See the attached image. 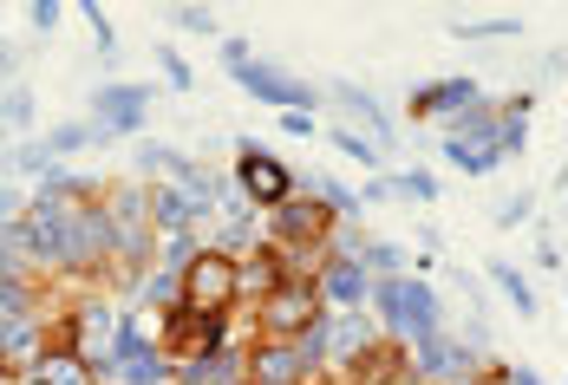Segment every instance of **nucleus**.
Instances as JSON below:
<instances>
[{"label":"nucleus","instance_id":"1","mask_svg":"<svg viewBox=\"0 0 568 385\" xmlns=\"http://www.w3.org/2000/svg\"><path fill=\"white\" fill-rule=\"evenodd\" d=\"M366 314L379 321V333H386L393 346H418V340H438V333L452 327V321H445V301H438V287H432L425 275L373 281V301H366Z\"/></svg>","mask_w":568,"mask_h":385},{"label":"nucleus","instance_id":"2","mask_svg":"<svg viewBox=\"0 0 568 385\" xmlns=\"http://www.w3.org/2000/svg\"><path fill=\"white\" fill-rule=\"evenodd\" d=\"M176 307H183V314H235V307H242L235 255H223V249L203 242V255L176 275Z\"/></svg>","mask_w":568,"mask_h":385},{"label":"nucleus","instance_id":"3","mask_svg":"<svg viewBox=\"0 0 568 385\" xmlns=\"http://www.w3.org/2000/svg\"><path fill=\"white\" fill-rule=\"evenodd\" d=\"M229 190H235L248 210H262V216H268L275 203L294 196V170H287L262 138H235V183H229Z\"/></svg>","mask_w":568,"mask_h":385},{"label":"nucleus","instance_id":"4","mask_svg":"<svg viewBox=\"0 0 568 385\" xmlns=\"http://www.w3.org/2000/svg\"><path fill=\"white\" fill-rule=\"evenodd\" d=\"M386 333H379V321L366 314V307H327V359H321V373L327 379H341V385H353V373L366 366V353L379 346Z\"/></svg>","mask_w":568,"mask_h":385},{"label":"nucleus","instance_id":"5","mask_svg":"<svg viewBox=\"0 0 568 385\" xmlns=\"http://www.w3.org/2000/svg\"><path fill=\"white\" fill-rule=\"evenodd\" d=\"M235 85H242L248 99H262L268 111H321V85L301 79L282 59H248V65L235 72Z\"/></svg>","mask_w":568,"mask_h":385},{"label":"nucleus","instance_id":"6","mask_svg":"<svg viewBox=\"0 0 568 385\" xmlns=\"http://www.w3.org/2000/svg\"><path fill=\"white\" fill-rule=\"evenodd\" d=\"M321 314L327 307H321L314 281H282L275 294H262L248 307V327H255V340H294V333L307 327V321H321Z\"/></svg>","mask_w":568,"mask_h":385},{"label":"nucleus","instance_id":"7","mask_svg":"<svg viewBox=\"0 0 568 385\" xmlns=\"http://www.w3.org/2000/svg\"><path fill=\"white\" fill-rule=\"evenodd\" d=\"M405 373H412V385H457V379H477L484 366H477V359L452 340V327H445L438 340L405 346Z\"/></svg>","mask_w":568,"mask_h":385},{"label":"nucleus","instance_id":"8","mask_svg":"<svg viewBox=\"0 0 568 385\" xmlns=\"http://www.w3.org/2000/svg\"><path fill=\"white\" fill-rule=\"evenodd\" d=\"M321 99H334V105H346V118H359L366 124V138L393 158V144H398V118L386 105H379V92H366V85H353V79H327L321 85Z\"/></svg>","mask_w":568,"mask_h":385},{"label":"nucleus","instance_id":"9","mask_svg":"<svg viewBox=\"0 0 568 385\" xmlns=\"http://www.w3.org/2000/svg\"><path fill=\"white\" fill-rule=\"evenodd\" d=\"M470 99H484V85H477L470 72H452V79H425V85H412L405 111H412V124H432V118H452V111H464Z\"/></svg>","mask_w":568,"mask_h":385},{"label":"nucleus","instance_id":"10","mask_svg":"<svg viewBox=\"0 0 568 385\" xmlns=\"http://www.w3.org/2000/svg\"><path fill=\"white\" fill-rule=\"evenodd\" d=\"M327 229H334V216L314 203V196H287V203H275L268 210V242H307V249H321L327 242Z\"/></svg>","mask_w":568,"mask_h":385},{"label":"nucleus","instance_id":"11","mask_svg":"<svg viewBox=\"0 0 568 385\" xmlns=\"http://www.w3.org/2000/svg\"><path fill=\"white\" fill-rule=\"evenodd\" d=\"M314 294H321V307H366L373 301V275L353 262V255H327L321 262V275H314Z\"/></svg>","mask_w":568,"mask_h":385},{"label":"nucleus","instance_id":"12","mask_svg":"<svg viewBox=\"0 0 568 385\" xmlns=\"http://www.w3.org/2000/svg\"><path fill=\"white\" fill-rule=\"evenodd\" d=\"M248 385H314L294 340H248Z\"/></svg>","mask_w":568,"mask_h":385},{"label":"nucleus","instance_id":"13","mask_svg":"<svg viewBox=\"0 0 568 385\" xmlns=\"http://www.w3.org/2000/svg\"><path fill=\"white\" fill-rule=\"evenodd\" d=\"M176 385H248V346H216L203 359H183L176 366Z\"/></svg>","mask_w":568,"mask_h":385},{"label":"nucleus","instance_id":"14","mask_svg":"<svg viewBox=\"0 0 568 385\" xmlns=\"http://www.w3.org/2000/svg\"><path fill=\"white\" fill-rule=\"evenodd\" d=\"M457 138V144H497V99H470L464 111L438 118V144Z\"/></svg>","mask_w":568,"mask_h":385},{"label":"nucleus","instance_id":"15","mask_svg":"<svg viewBox=\"0 0 568 385\" xmlns=\"http://www.w3.org/2000/svg\"><path fill=\"white\" fill-rule=\"evenodd\" d=\"M235 281H242V301L255 307L262 294H275V287L287 281V275H282V255H275L268 242H255V249H248V255L235 262Z\"/></svg>","mask_w":568,"mask_h":385},{"label":"nucleus","instance_id":"16","mask_svg":"<svg viewBox=\"0 0 568 385\" xmlns=\"http://www.w3.org/2000/svg\"><path fill=\"white\" fill-rule=\"evenodd\" d=\"M20 379H33V385H99V373H92L72 346H59L53 340V346L33 359V373H20Z\"/></svg>","mask_w":568,"mask_h":385},{"label":"nucleus","instance_id":"17","mask_svg":"<svg viewBox=\"0 0 568 385\" xmlns=\"http://www.w3.org/2000/svg\"><path fill=\"white\" fill-rule=\"evenodd\" d=\"M151 99H158V85H144V79H112V85L92 92V118H131V111H151Z\"/></svg>","mask_w":568,"mask_h":385},{"label":"nucleus","instance_id":"18","mask_svg":"<svg viewBox=\"0 0 568 385\" xmlns=\"http://www.w3.org/2000/svg\"><path fill=\"white\" fill-rule=\"evenodd\" d=\"M484 275H490V287H497V294L510 301V307L523 314V321H536V314H542V301H536V287L523 281V269H516V262H504V255H490V262H484Z\"/></svg>","mask_w":568,"mask_h":385},{"label":"nucleus","instance_id":"19","mask_svg":"<svg viewBox=\"0 0 568 385\" xmlns=\"http://www.w3.org/2000/svg\"><path fill=\"white\" fill-rule=\"evenodd\" d=\"M412 262H418V255H412L405 242H386V235H366V249H359V269H366L373 281H398V275H412Z\"/></svg>","mask_w":568,"mask_h":385},{"label":"nucleus","instance_id":"20","mask_svg":"<svg viewBox=\"0 0 568 385\" xmlns=\"http://www.w3.org/2000/svg\"><path fill=\"white\" fill-rule=\"evenodd\" d=\"M438 151H445V164H452L457 176H490V170H504V151H497V144H457V138H445Z\"/></svg>","mask_w":568,"mask_h":385},{"label":"nucleus","instance_id":"21","mask_svg":"<svg viewBox=\"0 0 568 385\" xmlns=\"http://www.w3.org/2000/svg\"><path fill=\"white\" fill-rule=\"evenodd\" d=\"M176 379V359L171 353H131V359H118L112 385H164Z\"/></svg>","mask_w":568,"mask_h":385},{"label":"nucleus","instance_id":"22","mask_svg":"<svg viewBox=\"0 0 568 385\" xmlns=\"http://www.w3.org/2000/svg\"><path fill=\"white\" fill-rule=\"evenodd\" d=\"M53 164L59 158L40 144V138H33V144H7V151H0V183H7V176H33V183H40Z\"/></svg>","mask_w":568,"mask_h":385},{"label":"nucleus","instance_id":"23","mask_svg":"<svg viewBox=\"0 0 568 385\" xmlns=\"http://www.w3.org/2000/svg\"><path fill=\"white\" fill-rule=\"evenodd\" d=\"M40 314V287L33 281H0V333L13 321H33Z\"/></svg>","mask_w":568,"mask_h":385},{"label":"nucleus","instance_id":"24","mask_svg":"<svg viewBox=\"0 0 568 385\" xmlns=\"http://www.w3.org/2000/svg\"><path fill=\"white\" fill-rule=\"evenodd\" d=\"M334 151H341L346 164H359L366 176H379V170H386V151H379L366 131H346V124H341V131H334Z\"/></svg>","mask_w":568,"mask_h":385},{"label":"nucleus","instance_id":"25","mask_svg":"<svg viewBox=\"0 0 568 385\" xmlns=\"http://www.w3.org/2000/svg\"><path fill=\"white\" fill-rule=\"evenodd\" d=\"M40 144H47L59 164H65V158H79V151H92V124H85V118H59Z\"/></svg>","mask_w":568,"mask_h":385},{"label":"nucleus","instance_id":"26","mask_svg":"<svg viewBox=\"0 0 568 385\" xmlns=\"http://www.w3.org/2000/svg\"><path fill=\"white\" fill-rule=\"evenodd\" d=\"M33 118H40V99L27 92V85H7L0 92V131L13 138V131H33Z\"/></svg>","mask_w":568,"mask_h":385},{"label":"nucleus","instance_id":"27","mask_svg":"<svg viewBox=\"0 0 568 385\" xmlns=\"http://www.w3.org/2000/svg\"><path fill=\"white\" fill-rule=\"evenodd\" d=\"M196 255H203V229H183V235H164V249H158V269H164V275H183Z\"/></svg>","mask_w":568,"mask_h":385},{"label":"nucleus","instance_id":"28","mask_svg":"<svg viewBox=\"0 0 568 385\" xmlns=\"http://www.w3.org/2000/svg\"><path fill=\"white\" fill-rule=\"evenodd\" d=\"M393 183H398V203H412V210L438 203V176L432 170H393Z\"/></svg>","mask_w":568,"mask_h":385},{"label":"nucleus","instance_id":"29","mask_svg":"<svg viewBox=\"0 0 568 385\" xmlns=\"http://www.w3.org/2000/svg\"><path fill=\"white\" fill-rule=\"evenodd\" d=\"M164 20L183 27V33H196V40H223V20L210 7H164Z\"/></svg>","mask_w":568,"mask_h":385},{"label":"nucleus","instance_id":"30","mask_svg":"<svg viewBox=\"0 0 568 385\" xmlns=\"http://www.w3.org/2000/svg\"><path fill=\"white\" fill-rule=\"evenodd\" d=\"M457 40H510V33H523V20H452Z\"/></svg>","mask_w":568,"mask_h":385},{"label":"nucleus","instance_id":"31","mask_svg":"<svg viewBox=\"0 0 568 385\" xmlns=\"http://www.w3.org/2000/svg\"><path fill=\"white\" fill-rule=\"evenodd\" d=\"M158 72H164V85H171V92H190V85H196V72H190V59L176 53L171 40L158 47Z\"/></svg>","mask_w":568,"mask_h":385},{"label":"nucleus","instance_id":"32","mask_svg":"<svg viewBox=\"0 0 568 385\" xmlns=\"http://www.w3.org/2000/svg\"><path fill=\"white\" fill-rule=\"evenodd\" d=\"M536 216V190H516V196H504V203H497V229H504V235H510V229H523V222Z\"/></svg>","mask_w":568,"mask_h":385},{"label":"nucleus","instance_id":"33","mask_svg":"<svg viewBox=\"0 0 568 385\" xmlns=\"http://www.w3.org/2000/svg\"><path fill=\"white\" fill-rule=\"evenodd\" d=\"M72 7L85 13V27H92V40H99V53L112 59V53H118V27L105 20V7H99V0H72Z\"/></svg>","mask_w":568,"mask_h":385},{"label":"nucleus","instance_id":"34","mask_svg":"<svg viewBox=\"0 0 568 385\" xmlns=\"http://www.w3.org/2000/svg\"><path fill=\"white\" fill-rule=\"evenodd\" d=\"M248 59H255V47H248V40H242V33H223V40H216V65H223L229 79H235V72H242V65H248Z\"/></svg>","mask_w":568,"mask_h":385},{"label":"nucleus","instance_id":"35","mask_svg":"<svg viewBox=\"0 0 568 385\" xmlns=\"http://www.w3.org/2000/svg\"><path fill=\"white\" fill-rule=\"evenodd\" d=\"M366 203H398V183H393V170H379V176H366V190H359V210Z\"/></svg>","mask_w":568,"mask_h":385},{"label":"nucleus","instance_id":"36","mask_svg":"<svg viewBox=\"0 0 568 385\" xmlns=\"http://www.w3.org/2000/svg\"><path fill=\"white\" fill-rule=\"evenodd\" d=\"M27 203H33V190H20V183H0V222H20V216H27Z\"/></svg>","mask_w":568,"mask_h":385},{"label":"nucleus","instance_id":"37","mask_svg":"<svg viewBox=\"0 0 568 385\" xmlns=\"http://www.w3.org/2000/svg\"><path fill=\"white\" fill-rule=\"evenodd\" d=\"M59 13H65L59 0H27V20H33V33H53V27H59Z\"/></svg>","mask_w":568,"mask_h":385},{"label":"nucleus","instance_id":"38","mask_svg":"<svg viewBox=\"0 0 568 385\" xmlns=\"http://www.w3.org/2000/svg\"><path fill=\"white\" fill-rule=\"evenodd\" d=\"M536 262H542V275H562V242H556V229H542V242H536Z\"/></svg>","mask_w":568,"mask_h":385},{"label":"nucleus","instance_id":"39","mask_svg":"<svg viewBox=\"0 0 568 385\" xmlns=\"http://www.w3.org/2000/svg\"><path fill=\"white\" fill-rule=\"evenodd\" d=\"M490 373H497V385H549L536 366H490Z\"/></svg>","mask_w":568,"mask_h":385},{"label":"nucleus","instance_id":"40","mask_svg":"<svg viewBox=\"0 0 568 385\" xmlns=\"http://www.w3.org/2000/svg\"><path fill=\"white\" fill-rule=\"evenodd\" d=\"M282 131L287 138H314V111H282Z\"/></svg>","mask_w":568,"mask_h":385},{"label":"nucleus","instance_id":"41","mask_svg":"<svg viewBox=\"0 0 568 385\" xmlns=\"http://www.w3.org/2000/svg\"><path fill=\"white\" fill-rule=\"evenodd\" d=\"M457 385H497V373H490V366H484V373H477V379H457Z\"/></svg>","mask_w":568,"mask_h":385},{"label":"nucleus","instance_id":"42","mask_svg":"<svg viewBox=\"0 0 568 385\" xmlns=\"http://www.w3.org/2000/svg\"><path fill=\"white\" fill-rule=\"evenodd\" d=\"M7 385H33V379H7Z\"/></svg>","mask_w":568,"mask_h":385},{"label":"nucleus","instance_id":"43","mask_svg":"<svg viewBox=\"0 0 568 385\" xmlns=\"http://www.w3.org/2000/svg\"><path fill=\"white\" fill-rule=\"evenodd\" d=\"M164 385H176V379H164Z\"/></svg>","mask_w":568,"mask_h":385},{"label":"nucleus","instance_id":"44","mask_svg":"<svg viewBox=\"0 0 568 385\" xmlns=\"http://www.w3.org/2000/svg\"><path fill=\"white\" fill-rule=\"evenodd\" d=\"M0 47H7V40H0Z\"/></svg>","mask_w":568,"mask_h":385},{"label":"nucleus","instance_id":"45","mask_svg":"<svg viewBox=\"0 0 568 385\" xmlns=\"http://www.w3.org/2000/svg\"><path fill=\"white\" fill-rule=\"evenodd\" d=\"M0 79H7V72H0Z\"/></svg>","mask_w":568,"mask_h":385},{"label":"nucleus","instance_id":"46","mask_svg":"<svg viewBox=\"0 0 568 385\" xmlns=\"http://www.w3.org/2000/svg\"><path fill=\"white\" fill-rule=\"evenodd\" d=\"M0 385H7V379H0Z\"/></svg>","mask_w":568,"mask_h":385}]
</instances>
